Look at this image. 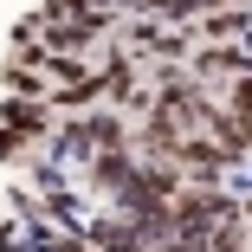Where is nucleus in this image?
Wrapping results in <instances>:
<instances>
[{
    "label": "nucleus",
    "mask_w": 252,
    "mask_h": 252,
    "mask_svg": "<svg viewBox=\"0 0 252 252\" xmlns=\"http://www.w3.org/2000/svg\"><path fill=\"white\" fill-rule=\"evenodd\" d=\"M0 123L20 129L26 142H52L59 123H52V97H0Z\"/></svg>",
    "instance_id": "f257e3e1"
},
{
    "label": "nucleus",
    "mask_w": 252,
    "mask_h": 252,
    "mask_svg": "<svg viewBox=\"0 0 252 252\" xmlns=\"http://www.w3.org/2000/svg\"><path fill=\"white\" fill-rule=\"evenodd\" d=\"M252 39V7H233V13H207L200 20V45H239Z\"/></svg>",
    "instance_id": "f03ea898"
},
{
    "label": "nucleus",
    "mask_w": 252,
    "mask_h": 252,
    "mask_svg": "<svg viewBox=\"0 0 252 252\" xmlns=\"http://www.w3.org/2000/svg\"><path fill=\"white\" fill-rule=\"evenodd\" d=\"M239 207H246V226H252V194H246V200H239Z\"/></svg>",
    "instance_id": "423d86ee"
},
{
    "label": "nucleus",
    "mask_w": 252,
    "mask_h": 252,
    "mask_svg": "<svg viewBox=\"0 0 252 252\" xmlns=\"http://www.w3.org/2000/svg\"><path fill=\"white\" fill-rule=\"evenodd\" d=\"M26 149H39V142H26L20 129H7V123H0V162H26Z\"/></svg>",
    "instance_id": "39448f33"
},
{
    "label": "nucleus",
    "mask_w": 252,
    "mask_h": 252,
    "mask_svg": "<svg viewBox=\"0 0 252 252\" xmlns=\"http://www.w3.org/2000/svg\"><path fill=\"white\" fill-rule=\"evenodd\" d=\"M0 78H7V91H13V97H52V78L32 71V65H7Z\"/></svg>",
    "instance_id": "7ed1b4c3"
},
{
    "label": "nucleus",
    "mask_w": 252,
    "mask_h": 252,
    "mask_svg": "<svg viewBox=\"0 0 252 252\" xmlns=\"http://www.w3.org/2000/svg\"><path fill=\"white\" fill-rule=\"evenodd\" d=\"M207 252H252V226L239 220V226H220L214 239H207Z\"/></svg>",
    "instance_id": "20e7f679"
}]
</instances>
